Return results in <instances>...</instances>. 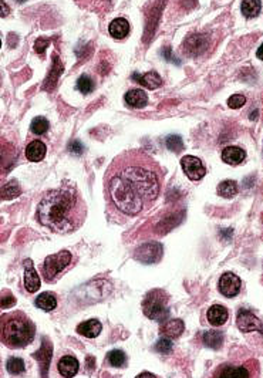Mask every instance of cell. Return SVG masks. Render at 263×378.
<instances>
[{
  "label": "cell",
  "mask_w": 263,
  "mask_h": 378,
  "mask_svg": "<svg viewBox=\"0 0 263 378\" xmlns=\"http://www.w3.org/2000/svg\"><path fill=\"white\" fill-rule=\"evenodd\" d=\"M256 115H257V111H253V114L251 115V118H252V120H255V118H256Z\"/></svg>",
  "instance_id": "42"
},
{
  "label": "cell",
  "mask_w": 263,
  "mask_h": 378,
  "mask_svg": "<svg viewBox=\"0 0 263 378\" xmlns=\"http://www.w3.org/2000/svg\"><path fill=\"white\" fill-rule=\"evenodd\" d=\"M16 2H19V3H23V2H26V0H16Z\"/></svg>",
  "instance_id": "43"
},
{
  "label": "cell",
  "mask_w": 263,
  "mask_h": 378,
  "mask_svg": "<svg viewBox=\"0 0 263 378\" xmlns=\"http://www.w3.org/2000/svg\"><path fill=\"white\" fill-rule=\"evenodd\" d=\"M36 334L34 323L23 311H9L0 314V343L9 348L29 346Z\"/></svg>",
  "instance_id": "3"
},
{
  "label": "cell",
  "mask_w": 263,
  "mask_h": 378,
  "mask_svg": "<svg viewBox=\"0 0 263 378\" xmlns=\"http://www.w3.org/2000/svg\"><path fill=\"white\" fill-rule=\"evenodd\" d=\"M161 256H163V246L158 242L145 243L143 246H139L134 253V257L137 261L147 263V265H152L158 262L161 259Z\"/></svg>",
  "instance_id": "6"
},
{
  "label": "cell",
  "mask_w": 263,
  "mask_h": 378,
  "mask_svg": "<svg viewBox=\"0 0 263 378\" xmlns=\"http://www.w3.org/2000/svg\"><path fill=\"white\" fill-rule=\"evenodd\" d=\"M204 343L207 344L208 347L215 348L218 350L222 346L224 343V334L220 331H216V330H212V331H207L204 334Z\"/></svg>",
  "instance_id": "27"
},
{
  "label": "cell",
  "mask_w": 263,
  "mask_h": 378,
  "mask_svg": "<svg viewBox=\"0 0 263 378\" xmlns=\"http://www.w3.org/2000/svg\"><path fill=\"white\" fill-rule=\"evenodd\" d=\"M87 219V205L73 184L44 193L37 208V221L56 233H73Z\"/></svg>",
  "instance_id": "2"
},
{
  "label": "cell",
  "mask_w": 263,
  "mask_h": 378,
  "mask_svg": "<svg viewBox=\"0 0 263 378\" xmlns=\"http://www.w3.org/2000/svg\"><path fill=\"white\" fill-rule=\"evenodd\" d=\"M171 348H172V343H171V340L169 339H167V337H164V339H161V340L158 341L157 344H155V350H157L158 353H169L171 351Z\"/></svg>",
  "instance_id": "34"
},
{
  "label": "cell",
  "mask_w": 263,
  "mask_h": 378,
  "mask_svg": "<svg viewBox=\"0 0 263 378\" xmlns=\"http://www.w3.org/2000/svg\"><path fill=\"white\" fill-rule=\"evenodd\" d=\"M34 304H36V307H38V309H42L44 311H53L57 306L56 294L50 293V291H44L40 296H37Z\"/></svg>",
  "instance_id": "21"
},
{
  "label": "cell",
  "mask_w": 263,
  "mask_h": 378,
  "mask_svg": "<svg viewBox=\"0 0 263 378\" xmlns=\"http://www.w3.org/2000/svg\"><path fill=\"white\" fill-rule=\"evenodd\" d=\"M49 43H50V40H49V38H44V37L37 38V40H36V44H34V50H36V53H38V54H43L44 50L47 49Z\"/></svg>",
  "instance_id": "36"
},
{
  "label": "cell",
  "mask_w": 263,
  "mask_h": 378,
  "mask_svg": "<svg viewBox=\"0 0 263 378\" xmlns=\"http://www.w3.org/2000/svg\"><path fill=\"white\" fill-rule=\"evenodd\" d=\"M165 145H167V148L171 149V151H174V152H181L182 149H184V143H182V138L179 135H168L165 138Z\"/></svg>",
  "instance_id": "30"
},
{
  "label": "cell",
  "mask_w": 263,
  "mask_h": 378,
  "mask_svg": "<svg viewBox=\"0 0 263 378\" xmlns=\"http://www.w3.org/2000/svg\"><path fill=\"white\" fill-rule=\"evenodd\" d=\"M101 329H103L101 323L97 319H91V320H87V322L80 323L78 327H77V333L84 335V337H88V339H94V337L100 334Z\"/></svg>",
  "instance_id": "16"
},
{
  "label": "cell",
  "mask_w": 263,
  "mask_h": 378,
  "mask_svg": "<svg viewBox=\"0 0 263 378\" xmlns=\"http://www.w3.org/2000/svg\"><path fill=\"white\" fill-rule=\"evenodd\" d=\"M208 322L211 323L215 327H219V326H224L228 319H229V313L226 310L224 306L220 304H215L212 307H209V310L207 313Z\"/></svg>",
  "instance_id": "13"
},
{
  "label": "cell",
  "mask_w": 263,
  "mask_h": 378,
  "mask_svg": "<svg viewBox=\"0 0 263 378\" xmlns=\"http://www.w3.org/2000/svg\"><path fill=\"white\" fill-rule=\"evenodd\" d=\"M25 286L26 290L29 293H34L40 287V277H38L36 269L33 266V262L30 259L25 261Z\"/></svg>",
  "instance_id": "10"
},
{
  "label": "cell",
  "mask_w": 263,
  "mask_h": 378,
  "mask_svg": "<svg viewBox=\"0 0 263 378\" xmlns=\"http://www.w3.org/2000/svg\"><path fill=\"white\" fill-rule=\"evenodd\" d=\"M73 254L69 250H62L56 254H50L46 257L43 265V277L47 283H54L60 279V274L71 267Z\"/></svg>",
  "instance_id": "5"
},
{
  "label": "cell",
  "mask_w": 263,
  "mask_h": 378,
  "mask_svg": "<svg viewBox=\"0 0 263 378\" xmlns=\"http://www.w3.org/2000/svg\"><path fill=\"white\" fill-rule=\"evenodd\" d=\"M0 47H2V42H0Z\"/></svg>",
  "instance_id": "44"
},
{
  "label": "cell",
  "mask_w": 263,
  "mask_h": 378,
  "mask_svg": "<svg viewBox=\"0 0 263 378\" xmlns=\"http://www.w3.org/2000/svg\"><path fill=\"white\" fill-rule=\"evenodd\" d=\"M20 193H22V188H20V185L16 181H10V182H7L6 185L0 188V199H3V201H10V199L17 198Z\"/></svg>",
  "instance_id": "24"
},
{
  "label": "cell",
  "mask_w": 263,
  "mask_h": 378,
  "mask_svg": "<svg viewBox=\"0 0 263 378\" xmlns=\"http://www.w3.org/2000/svg\"><path fill=\"white\" fill-rule=\"evenodd\" d=\"M238 327L244 333H251V331H257V330H260L263 331V326L262 323L259 322V319H257L255 314H252L251 311L248 310H242L238 313Z\"/></svg>",
  "instance_id": "9"
},
{
  "label": "cell",
  "mask_w": 263,
  "mask_h": 378,
  "mask_svg": "<svg viewBox=\"0 0 263 378\" xmlns=\"http://www.w3.org/2000/svg\"><path fill=\"white\" fill-rule=\"evenodd\" d=\"M181 167L184 169L185 175L188 176L191 181H199L202 180L205 174H207V169L204 167V164L199 158L192 155L184 156L181 160Z\"/></svg>",
  "instance_id": "7"
},
{
  "label": "cell",
  "mask_w": 263,
  "mask_h": 378,
  "mask_svg": "<svg viewBox=\"0 0 263 378\" xmlns=\"http://www.w3.org/2000/svg\"><path fill=\"white\" fill-rule=\"evenodd\" d=\"M69 151L71 154H75V155H82L84 152V147L80 141H71L69 144Z\"/></svg>",
  "instance_id": "37"
},
{
  "label": "cell",
  "mask_w": 263,
  "mask_h": 378,
  "mask_svg": "<svg viewBox=\"0 0 263 378\" xmlns=\"http://www.w3.org/2000/svg\"><path fill=\"white\" fill-rule=\"evenodd\" d=\"M246 158V152L239 147H226L222 152V160L229 165H238Z\"/></svg>",
  "instance_id": "20"
},
{
  "label": "cell",
  "mask_w": 263,
  "mask_h": 378,
  "mask_svg": "<svg viewBox=\"0 0 263 378\" xmlns=\"http://www.w3.org/2000/svg\"><path fill=\"white\" fill-rule=\"evenodd\" d=\"M132 78L139 83L143 87L148 88V90H155L158 88L161 84H163V80H161V77L158 73L155 71H148V73H145V74H138V73H134L132 74Z\"/></svg>",
  "instance_id": "14"
},
{
  "label": "cell",
  "mask_w": 263,
  "mask_h": 378,
  "mask_svg": "<svg viewBox=\"0 0 263 378\" xmlns=\"http://www.w3.org/2000/svg\"><path fill=\"white\" fill-rule=\"evenodd\" d=\"M16 304V299L10 290H3L0 293V309H10Z\"/></svg>",
  "instance_id": "33"
},
{
  "label": "cell",
  "mask_w": 263,
  "mask_h": 378,
  "mask_svg": "<svg viewBox=\"0 0 263 378\" xmlns=\"http://www.w3.org/2000/svg\"><path fill=\"white\" fill-rule=\"evenodd\" d=\"M256 54H257V57L260 58V60H263V44L260 46V47H259V49H257Z\"/></svg>",
  "instance_id": "41"
},
{
  "label": "cell",
  "mask_w": 263,
  "mask_h": 378,
  "mask_svg": "<svg viewBox=\"0 0 263 378\" xmlns=\"http://www.w3.org/2000/svg\"><path fill=\"white\" fill-rule=\"evenodd\" d=\"M46 343H44L43 346L40 347L37 353H34V359L40 360V364L43 367V377H46V374H47V368H49V364H50V359H51V354H53V350H51V346L50 343L47 341V339H44Z\"/></svg>",
  "instance_id": "22"
},
{
  "label": "cell",
  "mask_w": 263,
  "mask_h": 378,
  "mask_svg": "<svg viewBox=\"0 0 263 378\" xmlns=\"http://www.w3.org/2000/svg\"><path fill=\"white\" fill-rule=\"evenodd\" d=\"M108 361L113 367H123L127 363V357L124 351L121 350H113L108 354Z\"/></svg>",
  "instance_id": "31"
},
{
  "label": "cell",
  "mask_w": 263,
  "mask_h": 378,
  "mask_svg": "<svg viewBox=\"0 0 263 378\" xmlns=\"http://www.w3.org/2000/svg\"><path fill=\"white\" fill-rule=\"evenodd\" d=\"M30 128H32V131L36 135H43L49 130V121L44 117H36L32 121Z\"/></svg>",
  "instance_id": "29"
},
{
  "label": "cell",
  "mask_w": 263,
  "mask_h": 378,
  "mask_svg": "<svg viewBox=\"0 0 263 378\" xmlns=\"http://www.w3.org/2000/svg\"><path fill=\"white\" fill-rule=\"evenodd\" d=\"M163 56H164V58L167 60V62L174 63V64H181L179 58L174 57L172 51H171V47H164V49H163Z\"/></svg>",
  "instance_id": "38"
},
{
  "label": "cell",
  "mask_w": 263,
  "mask_h": 378,
  "mask_svg": "<svg viewBox=\"0 0 263 378\" xmlns=\"http://www.w3.org/2000/svg\"><path fill=\"white\" fill-rule=\"evenodd\" d=\"M57 368L64 378H71L78 372V361L73 355H64L58 361Z\"/></svg>",
  "instance_id": "12"
},
{
  "label": "cell",
  "mask_w": 263,
  "mask_h": 378,
  "mask_svg": "<svg viewBox=\"0 0 263 378\" xmlns=\"http://www.w3.org/2000/svg\"><path fill=\"white\" fill-rule=\"evenodd\" d=\"M135 378H157L154 374H151V372H141V374H138Z\"/></svg>",
  "instance_id": "40"
},
{
  "label": "cell",
  "mask_w": 263,
  "mask_h": 378,
  "mask_svg": "<svg viewBox=\"0 0 263 378\" xmlns=\"http://www.w3.org/2000/svg\"><path fill=\"white\" fill-rule=\"evenodd\" d=\"M168 293L161 289H154L145 294L143 300V311L151 320L165 322L169 316Z\"/></svg>",
  "instance_id": "4"
},
{
  "label": "cell",
  "mask_w": 263,
  "mask_h": 378,
  "mask_svg": "<svg viewBox=\"0 0 263 378\" xmlns=\"http://www.w3.org/2000/svg\"><path fill=\"white\" fill-rule=\"evenodd\" d=\"M260 9H262L260 0H244L242 6H240V10L244 13V16L248 17V19L256 17L257 14L260 13Z\"/></svg>",
  "instance_id": "25"
},
{
  "label": "cell",
  "mask_w": 263,
  "mask_h": 378,
  "mask_svg": "<svg viewBox=\"0 0 263 378\" xmlns=\"http://www.w3.org/2000/svg\"><path fill=\"white\" fill-rule=\"evenodd\" d=\"M77 88H78L83 94H88L94 90V83H93V80H91L88 75L84 74L78 78V81H77Z\"/></svg>",
  "instance_id": "32"
},
{
  "label": "cell",
  "mask_w": 263,
  "mask_h": 378,
  "mask_svg": "<svg viewBox=\"0 0 263 378\" xmlns=\"http://www.w3.org/2000/svg\"><path fill=\"white\" fill-rule=\"evenodd\" d=\"M51 70H50V73H49V75H47V78H46V81H44V84H43V87L46 88V90H51V88L54 87L56 86V81L57 78L62 75V73H63V64H62V62H60V58H58V56L57 54H54L53 56V66H51Z\"/></svg>",
  "instance_id": "18"
},
{
  "label": "cell",
  "mask_w": 263,
  "mask_h": 378,
  "mask_svg": "<svg viewBox=\"0 0 263 378\" xmlns=\"http://www.w3.org/2000/svg\"><path fill=\"white\" fill-rule=\"evenodd\" d=\"M215 378H251V372L244 366H226L216 372Z\"/></svg>",
  "instance_id": "15"
},
{
  "label": "cell",
  "mask_w": 263,
  "mask_h": 378,
  "mask_svg": "<svg viewBox=\"0 0 263 378\" xmlns=\"http://www.w3.org/2000/svg\"><path fill=\"white\" fill-rule=\"evenodd\" d=\"M46 156V145L42 141H32L26 147V158L32 162H38Z\"/></svg>",
  "instance_id": "17"
},
{
  "label": "cell",
  "mask_w": 263,
  "mask_h": 378,
  "mask_svg": "<svg viewBox=\"0 0 263 378\" xmlns=\"http://www.w3.org/2000/svg\"><path fill=\"white\" fill-rule=\"evenodd\" d=\"M245 103H246V98H245L244 95H240V94H235V95H232L231 98L228 100V106L231 107V108H235V110L244 107Z\"/></svg>",
  "instance_id": "35"
},
{
  "label": "cell",
  "mask_w": 263,
  "mask_h": 378,
  "mask_svg": "<svg viewBox=\"0 0 263 378\" xmlns=\"http://www.w3.org/2000/svg\"><path fill=\"white\" fill-rule=\"evenodd\" d=\"M6 368L7 371L13 374V375L22 374V372L25 371V361L22 359H17V357H10V359L7 360Z\"/></svg>",
  "instance_id": "28"
},
{
  "label": "cell",
  "mask_w": 263,
  "mask_h": 378,
  "mask_svg": "<svg viewBox=\"0 0 263 378\" xmlns=\"http://www.w3.org/2000/svg\"><path fill=\"white\" fill-rule=\"evenodd\" d=\"M238 193V184L235 181H224L218 185V195L222 198L231 199Z\"/></svg>",
  "instance_id": "26"
},
{
  "label": "cell",
  "mask_w": 263,
  "mask_h": 378,
  "mask_svg": "<svg viewBox=\"0 0 263 378\" xmlns=\"http://www.w3.org/2000/svg\"><path fill=\"white\" fill-rule=\"evenodd\" d=\"M240 285H242V282H240L238 276L235 273L228 272L220 276L218 287H219V291L225 297H235V296H238L239 291H240Z\"/></svg>",
  "instance_id": "8"
},
{
  "label": "cell",
  "mask_w": 263,
  "mask_h": 378,
  "mask_svg": "<svg viewBox=\"0 0 263 378\" xmlns=\"http://www.w3.org/2000/svg\"><path fill=\"white\" fill-rule=\"evenodd\" d=\"M9 6H7V3L5 0H0V17H6L7 14H9Z\"/></svg>",
  "instance_id": "39"
},
{
  "label": "cell",
  "mask_w": 263,
  "mask_h": 378,
  "mask_svg": "<svg viewBox=\"0 0 263 378\" xmlns=\"http://www.w3.org/2000/svg\"><path fill=\"white\" fill-rule=\"evenodd\" d=\"M124 98H126L127 104L130 107H134V108H143V107L147 106V101H148V97L144 93V90H139V88L130 90Z\"/></svg>",
  "instance_id": "19"
},
{
  "label": "cell",
  "mask_w": 263,
  "mask_h": 378,
  "mask_svg": "<svg viewBox=\"0 0 263 378\" xmlns=\"http://www.w3.org/2000/svg\"><path fill=\"white\" fill-rule=\"evenodd\" d=\"M185 330V324L182 320H178V319H172V320H168V322H164L161 324V334L165 335L167 339H178L179 335L184 333Z\"/></svg>",
  "instance_id": "11"
},
{
  "label": "cell",
  "mask_w": 263,
  "mask_h": 378,
  "mask_svg": "<svg viewBox=\"0 0 263 378\" xmlns=\"http://www.w3.org/2000/svg\"><path fill=\"white\" fill-rule=\"evenodd\" d=\"M110 34L113 36L114 38H124L130 33V25L126 19H115L110 23Z\"/></svg>",
  "instance_id": "23"
},
{
  "label": "cell",
  "mask_w": 263,
  "mask_h": 378,
  "mask_svg": "<svg viewBox=\"0 0 263 378\" xmlns=\"http://www.w3.org/2000/svg\"><path fill=\"white\" fill-rule=\"evenodd\" d=\"M161 182L163 172L150 155L124 152L111 162L104 178L108 208L123 217L137 216L157 201Z\"/></svg>",
  "instance_id": "1"
}]
</instances>
